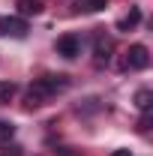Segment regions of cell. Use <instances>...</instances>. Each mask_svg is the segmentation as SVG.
<instances>
[{
  "mask_svg": "<svg viewBox=\"0 0 153 156\" xmlns=\"http://www.w3.org/2000/svg\"><path fill=\"white\" fill-rule=\"evenodd\" d=\"M12 96H15V84L12 81H0V105H9Z\"/></svg>",
  "mask_w": 153,
  "mask_h": 156,
  "instance_id": "9c48e42d",
  "label": "cell"
},
{
  "mask_svg": "<svg viewBox=\"0 0 153 156\" xmlns=\"http://www.w3.org/2000/svg\"><path fill=\"white\" fill-rule=\"evenodd\" d=\"M138 21H141V9H138V6H132V9H129V15H126V18H120L117 30H132Z\"/></svg>",
  "mask_w": 153,
  "mask_h": 156,
  "instance_id": "ba28073f",
  "label": "cell"
},
{
  "mask_svg": "<svg viewBox=\"0 0 153 156\" xmlns=\"http://www.w3.org/2000/svg\"><path fill=\"white\" fill-rule=\"evenodd\" d=\"M66 87H69V78H66V75H45V78H39L36 84L27 90L24 105H27V108H39L45 99L57 96L60 90H66Z\"/></svg>",
  "mask_w": 153,
  "mask_h": 156,
  "instance_id": "6da1fadb",
  "label": "cell"
},
{
  "mask_svg": "<svg viewBox=\"0 0 153 156\" xmlns=\"http://www.w3.org/2000/svg\"><path fill=\"white\" fill-rule=\"evenodd\" d=\"M15 6H18V15H21V18H27V15H39V12H42V0H15Z\"/></svg>",
  "mask_w": 153,
  "mask_h": 156,
  "instance_id": "5b68a950",
  "label": "cell"
},
{
  "mask_svg": "<svg viewBox=\"0 0 153 156\" xmlns=\"http://www.w3.org/2000/svg\"><path fill=\"white\" fill-rule=\"evenodd\" d=\"M135 108H138V111H150L153 108V90L141 87V90L135 93Z\"/></svg>",
  "mask_w": 153,
  "mask_h": 156,
  "instance_id": "8992f818",
  "label": "cell"
},
{
  "mask_svg": "<svg viewBox=\"0 0 153 156\" xmlns=\"http://www.w3.org/2000/svg\"><path fill=\"white\" fill-rule=\"evenodd\" d=\"M0 156H21V147H18V144H9V141H3Z\"/></svg>",
  "mask_w": 153,
  "mask_h": 156,
  "instance_id": "7c38bea8",
  "label": "cell"
},
{
  "mask_svg": "<svg viewBox=\"0 0 153 156\" xmlns=\"http://www.w3.org/2000/svg\"><path fill=\"white\" fill-rule=\"evenodd\" d=\"M150 66V51L144 45H129V51L123 54V69H147Z\"/></svg>",
  "mask_w": 153,
  "mask_h": 156,
  "instance_id": "7a4b0ae2",
  "label": "cell"
},
{
  "mask_svg": "<svg viewBox=\"0 0 153 156\" xmlns=\"http://www.w3.org/2000/svg\"><path fill=\"white\" fill-rule=\"evenodd\" d=\"M105 6H108V0H75L78 12H102Z\"/></svg>",
  "mask_w": 153,
  "mask_h": 156,
  "instance_id": "52a82bcc",
  "label": "cell"
},
{
  "mask_svg": "<svg viewBox=\"0 0 153 156\" xmlns=\"http://www.w3.org/2000/svg\"><path fill=\"white\" fill-rule=\"evenodd\" d=\"M57 54H63V57H78L81 54V36H75V33H66V36L57 39Z\"/></svg>",
  "mask_w": 153,
  "mask_h": 156,
  "instance_id": "277c9868",
  "label": "cell"
},
{
  "mask_svg": "<svg viewBox=\"0 0 153 156\" xmlns=\"http://www.w3.org/2000/svg\"><path fill=\"white\" fill-rule=\"evenodd\" d=\"M27 21L21 15H3L0 18V36H15V39H24L27 36Z\"/></svg>",
  "mask_w": 153,
  "mask_h": 156,
  "instance_id": "3957f363",
  "label": "cell"
},
{
  "mask_svg": "<svg viewBox=\"0 0 153 156\" xmlns=\"http://www.w3.org/2000/svg\"><path fill=\"white\" fill-rule=\"evenodd\" d=\"M12 135H15V126L9 120H0V141H12Z\"/></svg>",
  "mask_w": 153,
  "mask_h": 156,
  "instance_id": "8fae6325",
  "label": "cell"
},
{
  "mask_svg": "<svg viewBox=\"0 0 153 156\" xmlns=\"http://www.w3.org/2000/svg\"><path fill=\"white\" fill-rule=\"evenodd\" d=\"M111 156H132V153H129V150H114Z\"/></svg>",
  "mask_w": 153,
  "mask_h": 156,
  "instance_id": "4fadbf2b",
  "label": "cell"
},
{
  "mask_svg": "<svg viewBox=\"0 0 153 156\" xmlns=\"http://www.w3.org/2000/svg\"><path fill=\"white\" fill-rule=\"evenodd\" d=\"M108 51H111V42H108L105 36H99V39H96V57L108 60Z\"/></svg>",
  "mask_w": 153,
  "mask_h": 156,
  "instance_id": "30bf717a",
  "label": "cell"
}]
</instances>
